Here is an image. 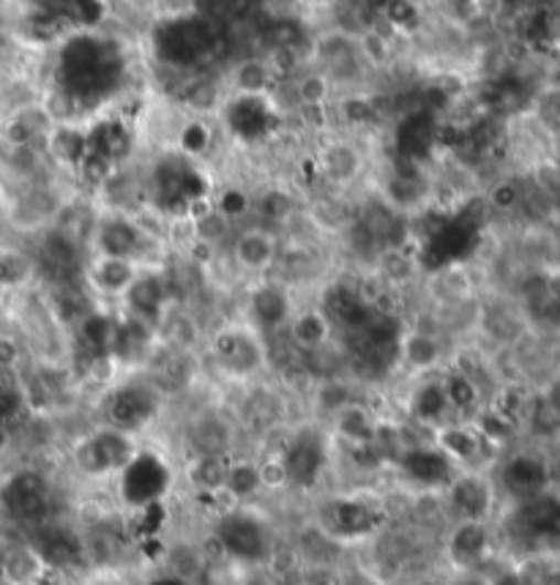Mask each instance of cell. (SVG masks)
<instances>
[{"instance_id":"obj_8","label":"cell","mask_w":560,"mask_h":585,"mask_svg":"<svg viewBox=\"0 0 560 585\" xmlns=\"http://www.w3.org/2000/svg\"><path fill=\"white\" fill-rule=\"evenodd\" d=\"M227 83V94H247V96H271L282 85L277 66L266 53L238 55L222 68Z\"/></svg>"},{"instance_id":"obj_9","label":"cell","mask_w":560,"mask_h":585,"mask_svg":"<svg viewBox=\"0 0 560 585\" xmlns=\"http://www.w3.org/2000/svg\"><path fill=\"white\" fill-rule=\"evenodd\" d=\"M238 585H288V577L273 564H247Z\"/></svg>"},{"instance_id":"obj_11","label":"cell","mask_w":560,"mask_h":585,"mask_svg":"<svg viewBox=\"0 0 560 585\" xmlns=\"http://www.w3.org/2000/svg\"><path fill=\"white\" fill-rule=\"evenodd\" d=\"M528 3H536V6H552V9H558L560 0H528Z\"/></svg>"},{"instance_id":"obj_3","label":"cell","mask_w":560,"mask_h":585,"mask_svg":"<svg viewBox=\"0 0 560 585\" xmlns=\"http://www.w3.org/2000/svg\"><path fill=\"white\" fill-rule=\"evenodd\" d=\"M301 296L279 279L266 277L241 285L236 298V315L244 318L251 329L260 331L266 340H277L284 334Z\"/></svg>"},{"instance_id":"obj_1","label":"cell","mask_w":560,"mask_h":585,"mask_svg":"<svg viewBox=\"0 0 560 585\" xmlns=\"http://www.w3.org/2000/svg\"><path fill=\"white\" fill-rule=\"evenodd\" d=\"M200 366L211 386L230 394L249 383L266 381L273 375L271 345L244 318L230 315L211 326L205 348L200 353Z\"/></svg>"},{"instance_id":"obj_5","label":"cell","mask_w":560,"mask_h":585,"mask_svg":"<svg viewBox=\"0 0 560 585\" xmlns=\"http://www.w3.org/2000/svg\"><path fill=\"white\" fill-rule=\"evenodd\" d=\"M140 263L121 260V257L88 255L83 268V285L101 309H118L131 283L140 274Z\"/></svg>"},{"instance_id":"obj_10","label":"cell","mask_w":560,"mask_h":585,"mask_svg":"<svg viewBox=\"0 0 560 585\" xmlns=\"http://www.w3.org/2000/svg\"><path fill=\"white\" fill-rule=\"evenodd\" d=\"M550 153H552V162L560 168V124L552 126V135H550Z\"/></svg>"},{"instance_id":"obj_4","label":"cell","mask_w":560,"mask_h":585,"mask_svg":"<svg viewBox=\"0 0 560 585\" xmlns=\"http://www.w3.org/2000/svg\"><path fill=\"white\" fill-rule=\"evenodd\" d=\"M282 252V235L273 227L247 222L236 227L225 246V266L238 285L273 277Z\"/></svg>"},{"instance_id":"obj_6","label":"cell","mask_w":560,"mask_h":585,"mask_svg":"<svg viewBox=\"0 0 560 585\" xmlns=\"http://www.w3.org/2000/svg\"><path fill=\"white\" fill-rule=\"evenodd\" d=\"M282 340L293 348L301 359L314 355L325 348L336 345L340 340V331H336L334 320L329 318L323 307L317 304V298H301V304L295 307L293 318H290L288 329H284Z\"/></svg>"},{"instance_id":"obj_7","label":"cell","mask_w":560,"mask_h":585,"mask_svg":"<svg viewBox=\"0 0 560 585\" xmlns=\"http://www.w3.org/2000/svg\"><path fill=\"white\" fill-rule=\"evenodd\" d=\"M380 418L383 413L373 397H358L336 411L323 427L336 449H358V446H373Z\"/></svg>"},{"instance_id":"obj_2","label":"cell","mask_w":560,"mask_h":585,"mask_svg":"<svg viewBox=\"0 0 560 585\" xmlns=\"http://www.w3.org/2000/svg\"><path fill=\"white\" fill-rule=\"evenodd\" d=\"M377 151H380L377 140L342 129H325L310 137L317 192L358 198L375 173Z\"/></svg>"}]
</instances>
